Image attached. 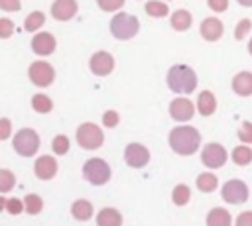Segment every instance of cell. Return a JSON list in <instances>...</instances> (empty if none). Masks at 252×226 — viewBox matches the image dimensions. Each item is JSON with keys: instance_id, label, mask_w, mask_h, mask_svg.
<instances>
[{"instance_id": "24", "label": "cell", "mask_w": 252, "mask_h": 226, "mask_svg": "<svg viewBox=\"0 0 252 226\" xmlns=\"http://www.w3.org/2000/svg\"><path fill=\"white\" fill-rule=\"evenodd\" d=\"M32 108L35 112H39V114H47V112H51L53 102H51V98L47 94H35L32 98Z\"/></svg>"}, {"instance_id": "10", "label": "cell", "mask_w": 252, "mask_h": 226, "mask_svg": "<svg viewBox=\"0 0 252 226\" xmlns=\"http://www.w3.org/2000/svg\"><path fill=\"white\" fill-rule=\"evenodd\" d=\"M124 159L130 167L134 169H140V167H146L148 161H150V151L142 145V143H128L126 149H124Z\"/></svg>"}, {"instance_id": "38", "label": "cell", "mask_w": 252, "mask_h": 226, "mask_svg": "<svg viewBox=\"0 0 252 226\" xmlns=\"http://www.w3.org/2000/svg\"><path fill=\"white\" fill-rule=\"evenodd\" d=\"M207 4L213 12H224L228 8V0H207Z\"/></svg>"}, {"instance_id": "43", "label": "cell", "mask_w": 252, "mask_h": 226, "mask_svg": "<svg viewBox=\"0 0 252 226\" xmlns=\"http://www.w3.org/2000/svg\"><path fill=\"white\" fill-rule=\"evenodd\" d=\"M0 208H6V198H0Z\"/></svg>"}, {"instance_id": "8", "label": "cell", "mask_w": 252, "mask_h": 226, "mask_svg": "<svg viewBox=\"0 0 252 226\" xmlns=\"http://www.w3.org/2000/svg\"><path fill=\"white\" fill-rule=\"evenodd\" d=\"M222 198L230 204H242L248 200V187L240 179H230L222 187Z\"/></svg>"}, {"instance_id": "13", "label": "cell", "mask_w": 252, "mask_h": 226, "mask_svg": "<svg viewBox=\"0 0 252 226\" xmlns=\"http://www.w3.org/2000/svg\"><path fill=\"white\" fill-rule=\"evenodd\" d=\"M55 37L51 35V33H47V31H39V33H35V37L32 39V49H33V53L35 55H51L53 51H55Z\"/></svg>"}, {"instance_id": "31", "label": "cell", "mask_w": 252, "mask_h": 226, "mask_svg": "<svg viewBox=\"0 0 252 226\" xmlns=\"http://www.w3.org/2000/svg\"><path fill=\"white\" fill-rule=\"evenodd\" d=\"M14 185H16L14 173L8 171V169H2V171H0V191H2V193H8Z\"/></svg>"}, {"instance_id": "28", "label": "cell", "mask_w": 252, "mask_h": 226, "mask_svg": "<svg viewBox=\"0 0 252 226\" xmlns=\"http://www.w3.org/2000/svg\"><path fill=\"white\" fill-rule=\"evenodd\" d=\"M146 12L148 16H154V18H163L169 14V8L163 4V2H158V0H150L146 4Z\"/></svg>"}, {"instance_id": "5", "label": "cell", "mask_w": 252, "mask_h": 226, "mask_svg": "<svg viewBox=\"0 0 252 226\" xmlns=\"http://www.w3.org/2000/svg\"><path fill=\"white\" fill-rule=\"evenodd\" d=\"M39 147V136L32 128H22L14 136V149L22 157H32Z\"/></svg>"}, {"instance_id": "16", "label": "cell", "mask_w": 252, "mask_h": 226, "mask_svg": "<svg viewBox=\"0 0 252 226\" xmlns=\"http://www.w3.org/2000/svg\"><path fill=\"white\" fill-rule=\"evenodd\" d=\"M201 35H203V39H207V41H217V39H220V35L224 33V26H222V22L220 20H217V18H205L203 22H201Z\"/></svg>"}, {"instance_id": "36", "label": "cell", "mask_w": 252, "mask_h": 226, "mask_svg": "<svg viewBox=\"0 0 252 226\" xmlns=\"http://www.w3.org/2000/svg\"><path fill=\"white\" fill-rule=\"evenodd\" d=\"M12 31H14V24H12L10 20L2 18V20H0V37H2V39H6V37H10V35H12Z\"/></svg>"}, {"instance_id": "4", "label": "cell", "mask_w": 252, "mask_h": 226, "mask_svg": "<svg viewBox=\"0 0 252 226\" xmlns=\"http://www.w3.org/2000/svg\"><path fill=\"white\" fill-rule=\"evenodd\" d=\"M104 141V134L96 124L85 122L77 128V143L83 149H98Z\"/></svg>"}, {"instance_id": "9", "label": "cell", "mask_w": 252, "mask_h": 226, "mask_svg": "<svg viewBox=\"0 0 252 226\" xmlns=\"http://www.w3.org/2000/svg\"><path fill=\"white\" fill-rule=\"evenodd\" d=\"M226 149L220 145V143H207L201 151V161L211 167V169H219L226 163Z\"/></svg>"}, {"instance_id": "39", "label": "cell", "mask_w": 252, "mask_h": 226, "mask_svg": "<svg viewBox=\"0 0 252 226\" xmlns=\"http://www.w3.org/2000/svg\"><path fill=\"white\" fill-rule=\"evenodd\" d=\"M0 8L6 12H18L20 10V0H0Z\"/></svg>"}, {"instance_id": "3", "label": "cell", "mask_w": 252, "mask_h": 226, "mask_svg": "<svg viewBox=\"0 0 252 226\" xmlns=\"http://www.w3.org/2000/svg\"><path fill=\"white\" fill-rule=\"evenodd\" d=\"M140 29V22L136 16L132 14H124V12H118L112 20H110V33L116 37V39H132Z\"/></svg>"}, {"instance_id": "6", "label": "cell", "mask_w": 252, "mask_h": 226, "mask_svg": "<svg viewBox=\"0 0 252 226\" xmlns=\"http://www.w3.org/2000/svg\"><path fill=\"white\" fill-rule=\"evenodd\" d=\"M83 175L89 183L93 185H104L108 179H110V167L104 159L100 157H93V159H87L85 165H83Z\"/></svg>"}, {"instance_id": "15", "label": "cell", "mask_w": 252, "mask_h": 226, "mask_svg": "<svg viewBox=\"0 0 252 226\" xmlns=\"http://www.w3.org/2000/svg\"><path fill=\"white\" fill-rule=\"evenodd\" d=\"M77 14V2L75 0H55L51 4V16L59 22H67Z\"/></svg>"}, {"instance_id": "27", "label": "cell", "mask_w": 252, "mask_h": 226, "mask_svg": "<svg viewBox=\"0 0 252 226\" xmlns=\"http://www.w3.org/2000/svg\"><path fill=\"white\" fill-rule=\"evenodd\" d=\"M43 24H45L43 12H32V14L26 18V22H24V29H26V31H35V29H39Z\"/></svg>"}, {"instance_id": "22", "label": "cell", "mask_w": 252, "mask_h": 226, "mask_svg": "<svg viewBox=\"0 0 252 226\" xmlns=\"http://www.w3.org/2000/svg\"><path fill=\"white\" fill-rule=\"evenodd\" d=\"M191 22H193V18H191V14H189L187 10H177V12H173V16H171V28L177 29V31L189 29V28H191Z\"/></svg>"}, {"instance_id": "21", "label": "cell", "mask_w": 252, "mask_h": 226, "mask_svg": "<svg viewBox=\"0 0 252 226\" xmlns=\"http://www.w3.org/2000/svg\"><path fill=\"white\" fill-rule=\"evenodd\" d=\"M232 222V218H230V214H228V210H224V208H213L211 212H209V216H207V224L209 226H228Z\"/></svg>"}, {"instance_id": "34", "label": "cell", "mask_w": 252, "mask_h": 226, "mask_svg": "<svg viewBox=\"0 0 252 226\" xmlns=\"http://www.w3.org/2000/svg\"><path fill=\"white\" fill-rule=\"evenodd\" d=\"M24 208H26L24 200H18V198H10V200H6V212H10V214H20Z\"/></svg>"}, {"instance_id": "44", "label": "cell", "mask_w": 252, "mask_h": 226, "mask_svg": "<svg viewBox=\"0 0 252 226\" xmlns=\"http://www.w3.org/2000/svg\"><path fill=\"white\" fill-rule=\"evenodd\" d=\"M248 51H250V55H252V39L248 41Z\"/></svg>"}, {"instance_id": "35", "label": "cell", "mask_w": 252, "mask_h": 226, "mask_svg": "<svg viewBox=\"0 0 252 226\" xmlns=\"http://www.w3.org/2000/svg\"><path fill=\"white\" fill-rule=\"evenodd\" d=\"M238 138H240V141H244V143H252V122H244V124L240 126Z\"/></svg>"}, {"instance_id": "12", "label": "cell", "mask_w": 252, "mask_h": 226, "mask_svg": "<svg viewBox=\"0 0 252 226\" xmlns=\"http://www.w3.org/2000/svg\"><path fill=\"white\" fill-rule=\"evenodd\" d=\"M193 114H195V106H193L191 100H187V98H175V100H171V104H169V116L173 120L187 122V120L193 118Z\"/></svg>"}, {"instance_id": "40", "label": "cell", "mask_w": 252, "mask_h": 226, "mask_svg": "<svg viewBox=\"0 0 252 226\" xmlns=\"http://www.w3.org/2000/svg\"><path fill=\"white\" fill-rule=\"evenodd\" d=\"M8 136H10V120L2 118L0 120V140H6Z\"/></svg>"}, {"instance_id": "41", "label": "cell", "mask_w": 252, "mask_h": 226, "mask_svg": "<svg viewBox=\"0 0 252 226\" xmlns=\"http://www.w3.org/2000/svg\"><path fill=\"white\" fill-rule=\"evenodd\" d=\"M236 224H240V226L252 224V210H246V212H242V214L236 218Z\"/></svg>"}, {"instance_id": "20", "label": "cell", "mask_w": 252, "mask_h": 226, "mask_svg": "<svg viewBox=\"0 0 252 226\" xmlns=\"http://www.w3.org/2000/svg\"><path fill=\"white\" fill-rule=\"evenodd\" d=\"M96 224H100V226H118V224H122V216L114 208H102L96 214Z\"/></svg>"}, {"instance_id": "17", "label": "cell", "mask_w": 252, "mask_h": 226, "mask_svg": "<svg viewBox=\"0 0 252 226\" xmlns=\"http://www.w3.org/2000/svg\"><path fill=\"white\" fill-rule=\"evenodd\" d=\"M232 90L240 96H250L252 94V73L242 71L232 79Z\"/></svg>"}, {"instance_id": "19", "label": "cell", "mask_w": 252, "mask_h": 226, "mask_svg": "<svg viewBox=\"0 0 252 226\" xmlns=\"http://www.w3.org/2000/svg\"><path fill=\"white\" fill-rule=\"evenodd\" d=\"M71 214H73V218L85 222V220H89V218L93 216V204H91L89 200H85V198H79V200L73 202V206H71Z\"/></svg>"}, {"instance_id": "42", "label": "cell", "mask_w": 252, "mask_h": 226, "mask_svg": "<svg viewBox=\"0 0 252 226\" xmlns=\"http://www.w3.org/2000/svg\"><path fill=\"white\" fill-rule=\"evenodd\" d=\"M238 4H242V6H252V0H236Z\"/></svg>"}, {"instance_id": "7", "label": "cell", "mask_w": 252, "mask_h": 226, "mask_svg": "<svg viewBox=\"0 0 252 226\" xmlns=\"http://www.w3.org/2000/svg\"><path fill=\"white\" fill-rule=\"evenodd\" d=\"M28 75H30V81L35 86H49L55 79V71L47 61H33L30 65Z\"/></svg>"}, {"instance_id": "14", "label": "cell", "mask_w": 252, "mask_h": 226, "mask_svg": "<svg viewBox=\"0 0 252 226\" xmlns=\"http://www.w3.org/2000/svg\"><path fill=\"white\" fill-rule=\"evenodd\" d=\"M33 173H35L37 179L49 181L57 173V161L53 157H49V155H41V157H37V161L33 165Z\"/></svg>"}, {"instance_id": "2", "label": "cell", "mask_w": 252, "mask_h": 226, "mask_svg": "<svg viewBox=\"0 0 252 226\" xmlns=\"http://www.w3.org/2000/svg\"><path fill=\"white\" fill-rule=\"evenodd\" d=\"M167 86L179 94H191L197 86V75L187 65H173L167 71Z\"/></svg>"}, {"instance_id": "29", "label": "cell", "mask_w": 252, "mask_h": 226, "mask_svg": "<svg viewBox=\"0 0 252 226\" xmlns=\"http://www.w3.org/2000/svg\"><path fill=\"white\" fill-rule=\"evenodd\" d=\"M24 204H26V212H30V214H39L43 208V200L37 195H28L24 198Z\"/></svg>"}, {"instance_id": "32", "label": "cell", "mask_w": 252, "mask_h": 226, "mask_svg": "<svg viewBox=\"0 0 252 226\" xmlns=\"http://www.w3.org/2000/svg\"><path fill=\"white\" fill-rule=\"evenodd\" d=\"M250 29H252V22H250L248 18L240 20V22L236 24V28H234V39H236V41L244 39V37H246V33H248Z\"/></svg>"}, {"instance_id": "37", "label": "cell", "mask_w": 252, "mask_h": 226, "mask_svg": "<svg viewBox=\"0 0 252 226\" xmlns=\"http://www.w3.org/2000/svg\"><path fill=\"white\" fill-rule=\"evenodd\" d=\"M102 124H104L106 128H114V126L118 124V112H114V110H106L104 116H102Z\"/></svg>"}, {"instance_id": "25", "label": "cell", "mask_w": 252, "mask_h": 226, "mask_svg": "<svg viewBox=\"0 0 252 226\" xmlns=\"http://www.w3.org/2000/svg\"><path fill=\"white\" fill-rule=\"evenodd\" d=\"M232 161H234L236 165H240V167L248 165V163L252 161V149L246 147V145H238V147H234V149H232Z\"/></svg>"}, {"instance_id": "18", "label": "cell", "mask_w": 252, "mask_h": 226, "mask_svg": "<svg viewBox=\"0 0 252 226\" xmlns=\"http://www.w3.org/2000/svg\"><path fill=\"white\" fill-rule=\"evenodd\" d=\"M197 110L201 116H211L217 110V98L211 90H203L197 98Z\"/></svg>"}, {"instance_id": "33", "label": "cell", "mask_w": 252, "mask_h": 226, "mask_svg": "<svg viewBox=\"0 0 252 226\" xmlns=\"http://www.w3.org/2000/svg\"><path fill=\"white\" fill-rule=\"evenodd\" d=\"M96 2H98V8L104 12H116L124 6V0H96Z\"/></svg>"}, {"instance_id": "11", "label": "cell", "mask_w": 252, "mask_h": 226, "mask_svg": "<svg viewBox=\"0 0 252 226\" xmlns=\"http://www.w3.org/2000/svg\"><path fill=\"white\" fill-rule=\"evenodd\" d=\"M89 67L91 71L96 75V77H106L112 73L114 69V57L108 53V51H96L91 61H89Z\"/></svg>"}, {"instance_id": "30", "label": "cell", "mask_w": 252, "mask_h": 226, "mask_svg": "<svg viewBox=\"0 0 252 226\" xmlns=\"http://www.w3.org/2000/svg\"><path fill=\"white\" fill-rule=\"evenodd\" d=\"M51 147H53V151L57 153V155H65L67 151H69V138L67 136H55L53 138V141H51Z\"/></svg>"}, {"instance_id": "26", "label": "cell", "mask_w": 252, "mask_h": 226, "mask_svg": "<svg viewBox=\"0 0 252 226\" xmlns=\"http://www.w3.org/2000/svg\"><path fill=\"white\" fill-rule=\"evenodd\" d=\"M171 198H173V202L177 206H185L189 202V198H191V189L187 185H177L173 189V193H171Z\"/></svg>"}, {"instance_id": "23", "label": "cell", "mask_w": 252, "mask_h": 226, "mask_svg": "<svg viewBox=\"0 0 252 226\" xmlns=\"http://www.w3.org/2000/svg\"><path fill=\"white\" fill-rule=\"evenodd\" d=\"M197 187H199V191H203V193H213V191L219 187V179H217L213 173H201V175L197 177Z\"/></svg>"}, {"instance_id": "1", "label": "cell", "mask_w": 252, "mask_h": 226, "mask_svg": "<svg viewBox=\"0 0 252 226\" xmlns=\"http://www.w3.org/2000/svg\"><path fill=\"white\" fill-rule=\"evenodd\" d=\"M201 134L191 126H177L169 132V145L179 155H193L199 149Z\"/></svg>"}]
</instances>
